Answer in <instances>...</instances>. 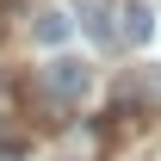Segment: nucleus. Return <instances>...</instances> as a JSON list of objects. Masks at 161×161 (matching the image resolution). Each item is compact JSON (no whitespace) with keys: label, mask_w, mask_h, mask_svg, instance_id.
<instances>
[{"label":"nucleus","mask_w":161,"mask_h":161,"mask_svg":"<svg viewBox=\"0 0 161 161\" xmlns=\"http://www.w3.org/2000/svg\"><path fill=\"white\" fill-rule=\"evenodd\" d=\"M43 87H50L56 99H80V93L93 87V68H87L80 56H50L43 62Z\"/></svg>","instance_id":"f257e3e1"},{"label":"nucleus","mask_w":161,"mask_h":161,"mask_svg":"<svg viewBox=\"0 0 161 161\" xmlns=\"http://www.w3.org/2000/svg\"><path fill=\"white\" fill-rule=\"evenodd\" d=\"M68 31H75V19H68L62 6H50V13H37V25H31V37H37L43 50H56V43H68Z\"/></svg>","instance_id":"f03ea898"},{"label":"nucleus","mask_w":161,"mask_h":161,"mask_svg":"<svg viewBox=\"0 0 161 161\" xmlns=\"http://www.w3.org/2000/svg\"><path fill=\"white\" fill-rule=\"evenodd\" d=\"M118 37L124 43H149V37H155V13H149V6H142V0H136V6H124V13H118Z\"/></svg>","instance_id":"7ed1b4c3"},{"label":"nucleus","mask_w":161,"mask_h":161,"mask_svg":"<svg viewBox=\"0 0 161 161\" xmlns=\"http://www.w3.org/2000/svg\"><path fill=\"white\" fill-rule=\"evenodd\" d=\"M0 161H6V155H0Z\"/></svg>","instance_id":"20e7f679"}]
</instances>
